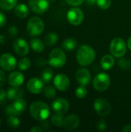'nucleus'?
Here are the masks:
<instances>
[{"label": "nucleus", "instance_id": "1", "mask_svg": "<svg viewBox=\"0 0 131 132\" xmlns=\"http://www.w3.org/2000/svg\"><path fill=\"white\" fill-rule=\"evenodd\" d=\"M29 113L34 119L44 121L49 117L50 109L46 103L42 101H35L29 106Z\"/></svg>", "mask_w": 131, "mask_h": 132}, {"label": "nucleus", "instance_id": "2", "mask_svg": "<svg viewBox=\"0 0 131 132\" xmlns=\"http://www.w3.org/2000/svg\"><path fill=\"white\" fill-rule=\"evenodd\" d=\"M95 50L89 45L84 44L79 47L76 53V59L81 66L86 67L90 65L95 60Z\"/></svg>", "mask_w": 131, "mask_h": 132}, {"label": "nucleus", "instance_id": "3", "mask_svg": "<svg viewBox=\"0 0 131 132\" xmlns=\"http://www.w3.org/2000/svg\"><path fill=\"white\" fill-rule=\"evenodd\" d=\"M44 27L45 25L42 19L37 16H34L29 20L27 23L26 29L29 36H36L41 35L43 32Z\"/></svg>", "mask_w": 131, "mask_h": 132}, {"label": "nucleus", "instance_id": "4", "mask_svg": "<svg viewBox=\"0 0 131 132\" xmlns=\"http://www.w3.org/2000/svg\"><path fill=\"white\" fill-rule=\"evenodd\" d=\"M127 44H126L125 41L119 37L114 38L110 42V51L111 54L117 58H120L124 56L127 53Z\"/></svg>", "mask_w": 131, "mask_h": 132}, {"label": "nucleus", "instance_id": "5", "mask_svg": "<svg viewBox=\"0 0 131 132\" xmlns=\"http://www.w3.org/2000/svg\"><path fill=\"white\" fill-rule=\"evenodd\" d=\"M66 62V53L59 48L53 50L49 56V63L51 67L59 68L64 66Z\"/></svg>", "mask_w": 131, "mask_h": 132}, {"label": "nucleus", "instance_id": "6", "mask_svg": "<svg viewBox=\"0 0 131 132\" xmlns=\"http://www.w3.org/2000/svg\"><path fill=\"white\" fill-rule=\"evenodd\" d=\"M110 84V76L106 73H98L93 80V87L97 91H105Z\"/></svg>", "mask_w": 131, "mask_h": 132}, {"label": "nucleus", "instance_id": "7", "mask_svg": "<svg viewBox=\"0 0 131 132\" xmlns=\"http://www.w3.org/2000/svg\"><path fill=\"white\" fill-rule=\"evenodd\" d=\"M26 108V102L24 99L19 98L17 100H15L14 102L8 105L5 109L6 114L10 116V115H15L19 116L21 115L25 110Z\"/></svg>", "mask_w": 131, "mask_h": 132}, {"label": "nucleus", "instance_id": "8", "mask_svg": "<svg viewBox=\"0 0 131 132\" xmlns=\"http://www.w3.org/2000/svg\"><path fill=\"white\" fill-rule=\"evenodd\" d=\"M66 18L70 24L73 26H79L83 21V12L77 7H73L68 10L66 13Z\"/></svg>", "mask_w": 131, "mask_h": 132}, {"label": "nucleus", "instance_id": "9", "mask_svg": "<svg viewBox=\"0 0 131 132\" xmlns=\"http://www.w3.org/2000/svg\"><path fill=\"white\" fill-rule=\"evenodd\" d=\"M96 112L101 117L107 116L111 111V107L109 102L104 98H97L93 104Z\"/></svg>", "mask_w": 131, "mask_h": 132}, {"label": "nucleus", "instance_id": "10", "mask_svg": "<svg viewBox=\"0 0 131 132\" xmlns=\"http://www.w3.org/2000/svg\"><path fill=\"white\" fill-rule=\"evenodd\" d=\"M28 3L29 9L36 14H43L49 7L48 0H29Z\"/></svg>", "mask_w": 131, "mask_h": 132}, {"label": "nucleus", "instance_id": "11", "mask_svg": "<svg viewBox=\"0 0 131 132\" xmlns=\"http://www.w3.org/2000/svg\"><path fill=\"white\" fill-rule=\"evenodd\" d=\"M17 64L16 59L10 53H4L0 56V67L5 71L13 70Z\"/></svg>", "mask_w": 131, "mask_h": 132}, {"label": "nucleus", "instance_id": "12", "mask_svg": "<svg viewBox=\"0 0 131 132\" xmlns=\"http://www.w3.org/2000/svg\"><path fill=\"white\" fill-rule=\"evenodd\" d=\"M52 108L54 113L64 114H66L69 109V102L62 97L56 98L52 103Z\"/></svg>", "mask_w": 131, "mask_h": 132}, {"label": "nucleus", "instance_id": "13", "mask_svg": "<svg viewBox=\"0 0 131 132\" xmlns=\"http://www.w3.org/2000/svg\"><path fill=\"white\" fill-rule=\"evenodd\" d=\"M55 87L60 91H66L70 86V81L69 77L63 73L57 74L53 80Z\"/></svg>", "mask_w": 131, "mask_h": 132}, {"label": "nucleus", "instance_id": "14", "mask_svg": "<svg viewBox=\"0 0 131 132\" xmlns=\"http://www.w3.org/2000/svg\"><path fill=\"white\" fill-rule=\"evenodd\" d=\"M26 88L30 93L38 94L43 90L44 83L42 81L41 79H39L38 77H33L27 82Z\"/></svg>", "mask_w": 131, "mask_h": 132}, {"label": "nucleus", "instance_id": "15", "mask_svg": "<svg viewBox=\"0 0 131 132\" xmlns=\"http://www.w3.org/2000/svg\"><path fill=\"white\" fill-rule=\"evenodd\" d=\"M13 49L15 52L21 56H26L29 52L28 43L22 38H18L13 43Z\"/></svg>", "mask_w": 131, "mask_h": 132}, {"label": "nucleus", "instance_id": "16", "mask_svg": "<svg viewBox=\"0 0 131 132\" xmlns=\"http://www.w3.org/2000/svg\"><path fill=\"white\" fill-rule=\"evenodd\" d=\"M76 79L80 85L86 86L91 81L90 72L85 68H80L76 72Z\"/></svg>", "mask_w": 131, "mask_h": 132}, {"label": "nucleus", "instance_id": "17", "mask_svg": "<svg viewBox=\"0 0 131 132\" xmlns=\"http://www.w3.org/2000/svg\"><path fill=\"white\" fill-rule=\"evenodd\" d=\"M80 118L76 114H70L64 120V127L68 131H73L80 125Z\"/></svg>", "mask_w": 131, "mask_h": 132}, {"label": "nucleus", "instance_id": "18", "mask_svg": "<svg viewBox=\"0 0 131 132\" xmlns=\"http://www.w3.org/2000/svg\"><path fill=\"white\" fill-rule=\"evenodd\" d=\"M8 82L12 87H20L24 82V75L19 71L12 72L8 75Z\"/></svg>", "mask_w": 131, "mask_h": 132}, {"label": "nucleus", "instance_id": "19", "mask_svg": "<svg viewBox=\"0 0 131 132\" xmlns=\"http://www.w3.org/2000/svg\"><path fill=\"white\" fill-rule=\"evenodd\" d=\"M24 90L22 88L19 87H12L9 88L7 91V97L11 101H15L22 98Z\"/></svg>", "mask_w": 131, "mask_h": 132}, {"label": "nucleus", "instance_id": "20", "mask_svg": "<svg viewBox=\"0 0 131 132\" xmlns=\"http://www.w3.org/2000/svg\"><path fill=\"white\" fill-rule=\"evenodd\" d=\"M115 64V60L113 55L106 54L104 55L100 60V66L103 70H110Z\"/></svg>", "mask_w": 131, "mask_h": 132}, {"label": "nucleus", "instance_id": "21", "mask_svg": "<svg viewBox=\"0 0 131 132\" xmlns=\"http://www.w3.org/2000/svg\"><path fill=\"white\" fill-rule=\"evenodd\" d=\"M14 12L17 17L23 19V18H25L28 16V15L29 13V8L27 7L26 5L19 4L15 7Z\"/></svg>", "mask_w": 131, "mask_h": 132}, {"label": "nucleus", "instance_id": "22", "mask_svg": "<svg viewBox=\"0 0 131 132\" xmlns=\"http://www.w3.org/2000/svg\"><path fill=\"white\" fill-rule=\"evenodd\" d=\"M29 44H30L31 48L36 53H41L45 49L44 43L40 39L33 38L30 40Z\"/></svg>", "mask_w": 131, "mask_h": 132}, {"label": "nucleus", "instance_id": "23", "mask_svg": "<svg viewBox=\"0 0 131 132\" xmlns=\"http://www.w3.org/2000/svg\"><path fill=\"white\" fill-rule=\"evenodd\" d=\"M18 0H0V8L5 11H9L17 5Z\"/></svg>", "mask_w": 131, "mask_h": 132}, {"label": "nucleus", "instance_id": "24", "mask_svg": "<svg viewBox=\"0 0 131 132\" xmlns=\"http://www.w3.org/2000/svg\"><path fill=\"white\" fill-rule=\"evenodd\" d=\"M62 46L67 51H72L77 46V42L73 38H67L63 42Z\"/></svg>", "mask_w": 131, "mask_h": 132}, {"label": "nucleus", "instance_id": "25", "mask_svg": "<svg viewBox=\"0 0 131 132\" xmlns=\"http://www.w3.org/2000/svg\"><path fill=\"white\" fill-rule=\"evenodd\" d=\"M64 117L63 114H54L51 117V122L52 124L57 128H60L64 125Z\"/></svg>", "mask_w": 131, "mask_h": 132}, {"label": "nucleus", "instance_id": "26", "mask_svg": "<svg viewBox=\"0 0 131 132\" xmlns=\"http://www.w3.org/2000/svg\"><path fill=\"white\" fill-rule=\"evenodd\" d=\"M59 39V36L55 32H49L45 36V44L49 46H52L55 45Z\"/></svg>", "mask_w": 131, "mask_h": 132}, {"label": "nucleus", "instance_id": "27", "mask_svg": "<svg viewBox=\"0 0 131 132\" xmlns=\"http://www.w3.org/2000/svg\"><path fill=\"white\" fill-rule=\"evenodd\" d=\"M53 77V72L50 69H45L40 73V79L44 84H49Z\"/></svg>", "mask_w": 131, "mask_h": 132}, {"label": "nucleus", "instance_id": "28", "mask_svg": "<svg viewBox=\"0 0 131 132\" xmlns=\"http://www.w3.org/2000/svg\"><path fill=\"white\" fill-rule=\"evenodd\" d=\"M18 67H19V68L20 70L25 71V70H28L31 67V61L27 57L22 58L19 60V63H18Z\"/></svg>", "mask_w": 131, "mask_h": 132}, {"label": "nucleus", "instance_id": "29", "mask_svg": "<svg viewBox=\"0 0 131 132\" xmlns=\"http://www.w3.org/2000/svg\"><path fill=\"white\" fill-rule=\"evenodd\" d=\"M43 92L45 96L47 98L52 99L53 97H55L56 94V90L55 89V87H53V86H46L44 87L43 89Z\"/></svg>", "mask_w": 131, "mask_h": 132}, {"label": "nucleus", "instance_id": "30", "mask_svg": "<svg viewBox=\"0 0 131 132\" xmlns=\"http://www.w3.org/2000/svg\"><path fill=\"white\" fill-rule=\"evenodd\" d=\"M8 125L12 128H17L20 125L19 119L15 115H10L8 119Z\"/></svg>", "mask_w": 131, "mask_h": 132}, {"label": "nucleus", "instance_id": "31", "mask_svg": "<svg viewBox=\"0 0 131 132\" xmlns=\"http://www.w3.org/2000/svg\"><path fill=\"white\" fill-rule=\"evenodd\" d=\"M75 94L76 95V97L80 99H82V98H84L86 94H87V90L86 88L85 87V86H83V85H80V87H78L75 91Z\"/></svg>", "mask_w": 131, "mask_h": 132}, {"label": "nucleus", "instance_id": "32", "mask_svg": "<svg viewBox=\"0 0 131 132\" xmlns=\"http://www.w3.org/2000/svg\"><path fill=\"white\" fill-rule=\"evenodd\" d=\"M111 0H97V5L101 9H108L111 5Z\"/></svg>", "mask_w": 131, "mask_h": 132}, {"label": "nucleus", "instance_id": "33", "mask_svg": "<svg viewBox=\"0 0 131 132\" xmlns=\"http://www.w3.org/2000/svg\"><path fill=\"white\" fill-rule=\"evenodd\" d=\"M118 65L120 66V68L124 69V70H128L130 67L131 63L129 60H127V58H122L120 57V59L118 61Z\"/></svg>", "mask_w": 131, "mask_h": 132}, {"label": "nucleus", "instance_id": "34", "mask_svg": "<svg viewBox=\"0 0 131 132\" xmlns=\"http://www.w3.org/2000/svg\"><path fill=\"white\" fill-rule=\"evenodd\" d=\"M85 0H66V3L71 6H73V7H76V6H79L81 4H83V2H84Z\"/></svg>", "mask_w": 131, "mask_h": 132}, {"label": "nucleus", "instance_id": "35", "mask_svg": "<svg viewBox=\"0 0 131 132\" xmlns=\"http://www.w3.org/2000/svg\"><path fill=\"white\" fill-rule=\"evenodd\" d=\"M8 33L11 37H14L18 34V29L15 26H11L8 29Z\"/></svg>", "mask_w": 131, "mask_h": 132}, {"label": "nucleus", "instance_id": "36", "mask_svg": "<svg viewBox=\"0 0 131 132\" xmlns=\"http://www.w3.org/2000/svg\"><path fill=\"white\" fill-rule=\"evenodd\" d=\"M107 128V123L103 120H100L97 123V128L99 131H104Z\"/></svg>", "mask_w": 131, "mask_h": 132}, {"label": "nucleus", "instance_id": "37", "mask_svg": "<svg viewBox=\"0 0 131 132\" xmlns=\"http://www.w3.org/2000/svg\"><path fill=\"white\" fill-rule=\"evenodd\" d=\"M5 24H6V17L2 12H0V28L4 26Z\"/></svg>", "mask_w": 131, "mask_h": 132}, {"label": "nucleus", "instance_id": "38", "mask_svg": "<svg viewBox=\"0 0 131 132\" xmlns=\"http://www.w3.org/2000/svg\"><path fill=\"white\" fill-rule=\"evenodd\" d=\"M5 79H6L5 73H4V71L0 70V87L4 85V84L5 82Z\"/></svg>", "mask_w": 131, "mask_h": 132}, {"label": "nucleus", "instance_id": "39", "mask_svg": "<svg viewBox=\"0 0 131 132\" xmlns=\"http://www.w3.org/2000/svg\"><path fill=\"white\" fill-rule=\"evenodd\" d=\"M7 97V93L2 88H0V102L3 101Z\"/></svg>", "mask_w": 131, "mask_h": 132}, {"label": "nucleus", "instance_id": "40", "mask_svg": "<svg viewBox=\"0 0 131 132\" xmlns=\"http://www.w3.org/2000/svg\"><path fill=\"white\" fill-rule=\"evenodd\" d=\"M42 131V129L39 126H34L33 128H32L30 129L31 132H41Z\"/></svg>", "mask_w": 131, "mask_h": 132}, {"label": "nucleus", "instance_id": "41", "mask_svg": "<svg viewBox=\"0 0 131 132\" xmlns=\"http://www.w3.org/2000/svg\"><path fill=\"white\" fill-rule=\"evenodd\" d=\"M123 132H131V125H126L122 129Z\"/></svg>", "mask_w": 131, "mask_h": 132}, {"label": "nucleus", "instance_id": "42", "mask_svg": "<svg viewBox=\"0 0 131 132\" xmlns=\"http://www.w3.org/2000/svg\"><path fill=\"white\" fill-rule=\"evenodd\" d=\"M6 42V37L4 35H0V43L4 44Z\"/></svg>", "mask_w": 131, "mask_h": 132}, {"label": "nucleus", "instance_id": "43", "mask_svg": "<svg viewBox=\"0 0 131 132\" xmlns=\"http://www.w3.org/2000/svg\"><path fill=\"white\" fill-rule=\"evenodd\" d=\"M86 4H88L90 5L97 4V0H86Z\"/></svg>", "mask_w": 131, "mask_h": 132}, {"label": "nucleus", "instance_id": "44", "mask_svg": "<svg viewBox=\"0 0 131 132\" xmlns=\"http://www.w3.org/2000/svg\"><path fill=\"white\" fill-rule=\"evenodd\" d=\"M127 47L131 50V36L127 40Z\"/></svg>", "mask_w": 131, "mask_h": 132}, {"label": "nucleus", "instance_id": "45", "mask_svg": "<svg viewBox=\"0 0 131 132\" xmlns=\"http://www.w3.org/2000/svg\"><path fill=\"white\" fill-rule=\"evenodd\" d=\"M0 125H1V118H0Z\"/></svg>", "mask_w": 131, "mask_h": 132}]
</instances>
